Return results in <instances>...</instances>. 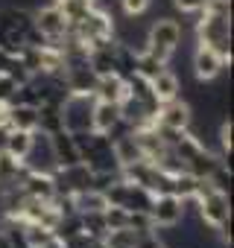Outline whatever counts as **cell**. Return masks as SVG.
<instances>
[{"label":"cell","instance_id":"15","mask_svg":"<svg viewBox=\"0 0 234 248\" xmlns=\"http://www.w3.org/2000/svg\"><path fill=\"white\" fill-rule=\"evenodd\" d=\"M150 85H152V93H155L158 105H161V102H170V99H176V96L182 93V79H179L170 67H164Z\"/></svg>","mask_w":234,"mask_h":248},{"label":"cell","instance_id":"9","mask_svg":"<svg viewBox=\"0 0 234 248\" xmlns=\"http://www.w3.org/2000/svg\"><path fill=\"white\" fill-rule=\"evenodd\" d=\"M225 56L217 50V47H208V44H199L196 53H193V76L199 82H214L222 76L225 70Z\"/></svg>","mask_w":234,"mask_h":248},{"label":"cell","instance_id":"22","mask_svg":"<svg viewBox=\"0 0 234 248\" xmlns=\"http://www.w3.org/2000/svg\"><path fill=\"white\" fill-rule=\"evenodd\" d=\"M150 6H152V0H120V9L126 18H141Z\"/></svg>","mask_w":234,"mask_h":248},{"label":"cell","instance_id":"5","mask_svg":"<svg viewBox=\"0 0 234 248\" xmlns=\"http://www.w3.org/2000/svg\"><path fill=\"white\" fill-rule=\"evenodd\" d=\"M152 123L161 129H170V132H187L193 126V105L179 99V96L170 99V102H161Z\"/></svg>","mask_w":234,"mask_h":248},{"label":"cell","instance_id":"23","mask_svg":"<svg viewBox=\"0 0 234 248\" xmlns=\"http://www.w3.org/2000/svg\"><path fill=\"white\" fill-rule=\"evenodd\" d=\"M173 6L182 15H199V12L208 9V0H173Z\"/></svg>","mask_w":234,"mask_h":248},{"label":"cell","instance_id":"2","mask_svg":"<svg viewBox=\"0 0 234 248\" xmlns=\"http://www.w3.org/2000/svg\"><path fill=\"white\" fill-rule=\"evenodd\" d=\"M182 24L179 21H173V18H158L150 30H147V50L150 53H155L158 59H164V62H170V56L179 50V44H182Z\"/></svg>","mask_w":234,"mask_h":248},{"label":"cell","instance_id":"25","mask_svg":"<svg viewBox=\"0 0 234 248\" xmlns=\"http://www.w3.org/2000/svg\"><path fill=\"white\" fill-rule=\"evenodd\" d=\"M12 62H15V56H9V53H3V50H0V73H9Z\"/></svg>","mask_w":234,"mask_h":248},{"label":"cell","instance_id":"10","mask_svg":"<svg viewBox=\"0 0 234 248\" xmlns=\"http://www.w3.org/2000/svg\"><path fill=\"white\" fill-rule=\"evenodd\" d=\"M117 126H120V102L94 99V108H91V132L111 135Z\"/></svg>","mask_w":234,"mask_h":248},{"label":"cell","instance_id":"8","mask_svg":"<svg viewBox=\"0 0 234 248\" xmlns=\"http://www.w3.org/2000/svg\"><path fill=\"white\" fill-rule=\"evenodd\" d=\"M24 167L30 172H47L53 175L59 167H56V155H53V143H50V135L44 132H33V146L24 158Z\"/></svg>","mask_w":234,"mask_h":248},{"label":"cell","instance_id":"16","mask_svg":"<svg viewBox=\"0 0 234 248\" xmlns=\"http://www.w3.org/2000/svg\"><path fill=\"white\" fill-rule=\"evenodd\" d=\"M30 146H33V132H21V129H6L3 132V143H0V149L9 152L12 158L24 161Z\"/></svg>","mask_w":234,"mask_h":248},{"label":"cell","instance_id":"19","mask_svg":"<svg viewBox=\"0 0 234 248\" xmlns=\"http://www.w3.org/2000/svg\"><path fill=\"white\" fill-rule=\"evenodd\" d=\"M164 67H167V62H164V59H158L155 53H150L147 47H144V50H138V64H135V73H138V76H144V79H150V82H152Z\"/></svg>","mask_w":234,"mask_h":248},{"label":"cell","instance_id":"7","mask_svg":"<svg viewBox=\"0 0 234 248\" xmlns=\"http://www.w3.org/2000/svg\"><path fill=\"white\" fill-rule=\"evenodd\" d=\"M147 213L155 228H173L184 216V199H179L176 193H155Z\"/></svg>","mask_w":234,"mask_h":248},{"label":"cell","instance_id":"21","mask_svg":"<svg viewBox=\"0 0 234 248\" xmlns=\"http://www.w3.org/2000/svg\"><path fill=\"white\" fill-rule=\"evenodd\" d=\"M102 216H105V225H108V231H120V228H129V210L117 207V204H108V207L102 210Z\"/></svg>","mask_w":234,"mask_h":248},{"label":"cell","instance_id":"20","mask_svg":"<svg viewBox=\"0 0 234 248\" xmlns=\"http://www.w3.org/2000/svg\"><path fill=\"white\" fill-rule=\"evenodd\" d=\"M79 225H82V233H85V236H91V239H105V233H108V225H105L102 210L79 213Z\"/></svg>","mask_w":234,"mask_h":248},{"label":"cell","instance_id":"12","mask_svg":"<svg viewBox=\"0 0 234 248\" xmlns=\"http://www.w3.org/2000/svg\"><path fill=\"white\" fill-rule=\"evenodd\" d=\"M50 143H53V155H56V167H73L79 164V149L73 143V135L70 132H56L50 135Z\"/></svg>","mask_w":234,"mask_h":248},{"label":"cell","instance_id":"6","mask_svg":"<svg viewBox=\"0 0 234 248\" xmlns=\"http://www.w3.org/2000/svg\"><path fill=\"white\" fill-rule=\"evenodd\" d=\"M33 24H35V30H38L50 44H62V38L67 35V27H70V24H67V18H65V12L59 9L56 0L33 12Z\"/></svg>","mask_w":234,"mask_h":248},{"label":"cell","instance_id":"18","mask_svg":"<svg viewBox=\"0 0 234 248\" xmlns=\"http://www.w3.org/2000/svg\"><path fill=\"white\" fill-rule=\"evenodd\" d=\"M62 111H59V102H41L38 105V129L35 132H44V135H56L62 132Z\"/></svg>","mask_w":234,"mask_h":248},{"label":"cell","instance_id":"13","mask_svg":"<svg viewBox=\"0 0 234 248\" xmlns=\"http://www.w3.org/2000/svg\"><path fill=\"white\" fill-rule=\"evenodd\" d=\"M9 129L35 132V129H38V105H30V102H9Z\"/></svg>","mask_w":234,"mask_h":248},{"label":"cell","instance_id":"11","mask_svg":"<svg viewBox=\"0 0 234 248\" xmlns=\"http://www.w3.org/2000/svg\"><path fill=\"white\" fill-rule=\"evenodd\" d=\"M94 99H105V102H120L126 96V79L120 73H108V76H97L94 82Z\"/></svg>","mask_w":234,"mask_h":248},{"label":"cell","instance_id":"4","mask_svg":"<svg viewBox=\"0 0 234 248\" xmlns=\"http://www.w3.org/2000/svg\"><path fill=\"white\" fill-rule=\"evenodd\" d=\"M196 204V216L202 219V225L219 231L225 222H231V202H228V193H219V190H208L202 196L193 199Z\"/></svg>","mask_w":234,"mask_h":248},{"label":"cell","instance_id":"24","mask_svg":"<svg viewBox=\"0 0 234 248\" xmlns=\"http://www.w3.org/2000/svg\"><path fill=\"white\" fill-rule=\"evenodd\" d=\"M15 91H18V82L9 73H0V102H12Z\"/></svg>","mask_w":234,"mask_h":248},{"label":"cell","instance_id":"17","mask_svg":"<svg viewBox=\"0 0 234 248\" xmlns=\"http://www.w3.org/2000/svg\"><path fill=\"white\" fill-rule=\"evenodd\" d=\"M70 199H73V207H76V213H88V210H105V207H108V202H105L102 190H97V187L76 190V193H70Z\"/></svg>","mask_w":234,"mask_h":248},{"label":"cell","instance_id":"26","mask_svg":"<svg viewBox=\"0 0 234 248\" xmlns=\"http://www.w3.org/2000/svg\"><path fill=\"white\" fill-rule=\"evenodd\" d=\"M41 248H67V245H65V239H59V236H53V239H50V242H44Z\"/></svg>","mask_w":234,"mask_h":248},{"label":"cell","instance_id":"1","mask_svg":"<svg viewBox=\"0 0 234 248\" xmlns=\"http://www.w3.org/2000/svg\"><path fill=\"white\" fill-rule=\"evenodd\" d=\"M196 38L231 62V0H208V9L199 12L196 21Z\"/></svg>","mask_w":234,"mask_h":248},{"label":"cell","instance_id":"14","mask_svg":"<svg viewBox=\"0 0 234 248\" xmlns=\"http://www.w3.org/2000/svg\"><path fill=\"white\" fill-rule=\"evenodd\" d=\"M21 190H24L27 196H33V199H44V202H50V199L56 196L53 175H47V172H30V170H27V175H24V181H21Z\"/></svg>","mask_w":234,"mask_h":248},{"label":"cell","instance_id":"3","mask_svg":"<svg viewBox=\"0 0 234 248\" xmlns=\"http://www.w3.org/2000/svg\"><path fill=\"white\" fill-rule=\"evenodd\" d=\"M91 108H94V93L67 91L65 99L59 102L65 132H70V135H73V132H88V129H91Z\"/></svg>","mask_w":234,"mask_h":248}]
</instances>
